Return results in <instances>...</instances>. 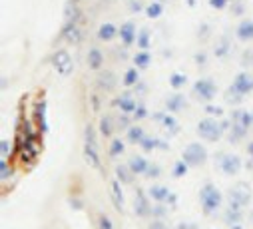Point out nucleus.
I'll list each match as a JSON object with an SVG mask.
<instances>
[{
  "mask_svg": "<svg viewBox=\"0 0 253 229\" xmlns=\"http://www.w3.org/2000/svg\"><path fill=\"white\" fill-rule=\"evenodd\" d=\"M116 84H118V76H116L112 70H104V72H100V76H98V88H100V90H104V92H112V90L116 88Z\"/></svg>",
  "mask_w": 253,
  "mask_h": 229,
  "instance_id": "16",
  "label": "nucleus"
},
{
  "mask_svg": "<svg viewBox=\"0 0 253 229\" xmlns=\"http://www.w3.org/2000/svg\"><path fill=\"white\" fill-rule=\"evenodd\" d=\"M235 38L239 42H251L253 40V20L251 18L239 20V24L235 28Z\"/></svg>",
  "mask_w": 253,
  "mask_h": 229,
  "instance_id": "14",
  "label": "nucleus"
},
{
  "mask_svg": "<svg viewBox=\"0 0 253 229\" xmlns=\"http://www.w3.org/2000/svg\"><path fill=\"white\" fill-rule=\"evenodd\" d=\"M116 174H118V177H120L122 183H132V179H134V174H132V170L128 168V163L116 165Z\"/></svg>",
  "mask_w": 253,
  "mask_h": 229,
  "instance_id": "30",
  "label": "nucleus"
},
{
  "mask_svg": "<svg viewBox=\"0 0 253 229\" xmlns=\"http://www.w3.org/2000/svg\"><path fill=\"white\" fill-rule=\"evenodd\" d=\"M187 168H189V165H187L183 159H181V161H176V163H174V176H176V177L185 176V174H187Z\"/></svg>",
  "mask_w": 253,
  "mask_h": 229,
  "instance_id": "39",
  "label": "nucleus"
},
{
  "mask_svg": "<svg viewBox=\"0 0 253 229\" xmlns=\"http://www.w3.org/2000/svg\"><path fill=\"white\" fill-rule=\"evenodd\" d=\"M124 150H126V148H124V141H122L120 138H116V140H112V143H110V152H108V154H110L112 158H118V156L124 154Z\"/></svg>",
  "mask_w": 253,
  "mask_h": 229,
  "instance_id": "33",
  "label": "nucleus"
},
{
  "mask_svg": "<svg viewBox=\"0 0 253 229\" xmlns=\"http://www.w3.org/2000/svg\"><path fill=\"white\" fill-rule=\"evenodd\" d=\"M160 145L162 150H165V143H162L158 138H150V136H145L144 140H142V143H140V148L144 150V152H152V150H156Z\"/></svg>",
  "mask_w": 253,
  "mask_h": 229,
  "instance_id": "29",
  "label": "nucleus"
},
{
  "mask_svg": "<svg viewBox=\"0 0 253 229\" xmlns=\"http://www.w3.org/2000/svg\"><path fill=\"white\" fill-rule=\"evenodd\" d=\"M229 205L231 207H245L251 201V192L245 183H235L229 190Z\"/></svg>",
  "mask_w": 253,
  "mask_h": 229,
  "instance_id": "7",
  "label": "nucleus"
},
{
  "mask_svg": "<svg viewBox=\"0 0 253 229\" xmlns=\"http://www.w3.org/2000/svg\"><path fill=\"white\" fill-rule=\"evenodd\" d=\"M116 106L120 108V112L122 114H134L136 110H138V100H136V96L132 94V92H124V94H120L118 98H116Z\"/></svg>",
  "mask_w": 253,
  "mask_h": 229,
  "instance_id": "11",
  "label": "nucleus"
},
{
  "mask_svg": "<svg viewBox=\"0 0 253 229\" xmlns=\"http://www.w3.org/2000/svg\"><path fill=\"white\" fill-rule=\"evenodd\" d=\"M192 92H194V96H196L199 102L209 104V102L216 98V94H217V84H216L214 78H199V80L194 82Z\"/></svg>",
  "mask_w": 253,
  "mask_h": 229,
  "instance_id": "6",
  "label": "nucleus"
},
{
  "mask_svg": "<svg viewBox=\"0 0 253 229\" xmlns=\"http://www.w3.org/2000/svg\"><path fill=\"white\" fill-rule=\"evenodd\" d=\"M167 215V207L163 205V203H156L154 207H152V217L154 219H163Z\"/></svg>",
  "mask_w": 253,
  "mask_h": 229,
  "instance_id": "36",
  "label": "nucleus"
},
{
  "mask_svg": "<svg viewBox=\"0 0 253 229\" xmlns=\"http://www.w3.org/2000/svg\"><path fill=\"white\" fill-rule=\"evenodd\" d=\"M231 123H237V126H241L245 130H251V126H253V112L235 110L234 114H231Z\"/></svg>",
  "mask_w": 253,
  "mask_h": 229,
  "instance_id": "19",
  "label": "nucleus"
},
{
  "mask_svg": "<svg viewBox=\"0 0 253 229\" xmlns=\"http://www.w3.org/2000/svg\"><path fill=\"white\" fill-rule=\"evenodd\" d=\"M147 195H150V199H154L156 203H163L172 197V192L167 185H160V183H152L150 190H147Z\"/></svg>",
  "mask_w": 253,
  "mask_h": 229,
  "instance_id": "15",
  "label": "nucleus"
},
{
  "mask_svg": "<svg viewBox=\"0 0 253 229\" xmlns=\"http://www.w3.org/2000/svg\"><path fill=\"white\" fill-rule=\"evenodd\" d=\"M98 132H100V136H104V138H110V136L116 132V120H114L110 114H104V116L100 118V123H98Z\"/></svg>",
  "mask_w": 253,
  "mask_h": 229,
  "instance_id": "20",
  "label": "nucleus"
},
{
  "mask_svg": "<svg viewBox=\"0 0 253 229\" xmlns=\"http://www.w3.org/2000/svg\"><path fill=\"white\" fill-rule=\"evenodd\" d=\"M229 2L231 0H209V6H212L214 10H223V8H227Z\"/></svg>",
  "mask_w": 253,
  "mask_h": 229,
  "instance_id": "40",
  "label": "nucleus"
},
{
  "mask_svg": "<svg viewBox=\"0 0 253 229\" xmlns=\"http://www.w3.org/2000/svg\"><path fill=\"white\" fill-rule=\"evenodd\" d=\"M160 174H162V168H160V165H158V163H150V170H147L145 176H147V177H152V179H156Z\"/></svg>",
  "mask_w": 253,
  "mask_h": 229,
  "instance_id": "41",
  "label": "nucleus"
},
{
  "mask_svg": "<svg viewBox=\"0 0 253 229\" xmlns=\"http://www.w3.org/2000/svg\"><path fill=\"white\" fill-rule=\"evenodd\" d=\"M185 106H187V102H185V96H183V94H180V92L172 94L170 98L165 100V110L170 112V114H178V112L185 110Z\"/></svg>",
  "mask_w": 253,
  "mask_h": 229,
  "instance_id": "18",
  "label": "nucleus"
},
{
  "mask_svg": "<svg viewBox=\"0 0 253 229\" xmlns=\"http://www.w3.org/2000/svg\"><path fill=\"white\" fill-rule=\"evenodd\" d=\"M86 62H88L90 70H96V72L102 70V66H104V52L98 50V48H92L88 52V56H86Z\"/></svg>",
  "mask_w": 253,
  "mask_h": 229,
  "instance_id": "21",
  "label": "nucleus"
},
{
  "mask_svg": "<svg viewBox=\"0 0 253 229\" xmlns=\"http://www.w3.org/2000/svg\"><path fill=\"white\" fill-rule=\"evenodd\" d=\"M62 36H64V40H66V42H70V44H78L80 40H82V32H80V28H78L74 22H68V24L64 26V30H62Z\"/></svg>",
  "mask_w": 253,
  "mask_h": 229,
  "instance_id": "22",
  "label": "nucleus"
},
{
  "mask_svg": "<svg viewBox=\"0 0 253 229\" xmlns=\"http://www.w3.org/2000/svg\"><path fill=\"white\" fill-rule=\"evenodd\" d=\"M147 229H170V227H167V223L163 219H152V223L147 225Z\"/></svg>",
  "mask_w": 253,
  "mask_h": 229,
  "instance_id": "42",
  "label": "nucleus"
},
{
  "mask_svg": "<svg viewBox=\"0 0 253 229\" xmlns=\"http://www.w3.org/2000/svg\"><path fill=\"white\" fill-rule=\"evenodd\" d=\"M225 132V123H221L216 118H203L198 122V136L203 141H219Z\"/></svg>",
  "mask_w": 253,
  "mask_h": 229,
  "instance_id": "3",
  "label": "nucleus"
},
{
  "mask_svg": "<svg viewBox=\"0 0 253 229\" xmlns=\"http://www.w3.org/2000/svg\"><path fill=\"white\" fill-rule=\"evenodd\" d=\"M52 64L58 70V74H62V76H68L72 72V68H74L68 50H56L54 56H52Z\"/></svg>",
  "mask_w": 253,
  "mask_h": 229,
  "instance_id": "9",
  "label": "nucleus"
},
{
  "mask_svg": "<svg viewBox=\"0 0 253 229\" xmlns=\"http://www.w3.org/2000/svg\"><path fill=\"white\" fill-rule=\"evenodd\" d=\"M144 138H145V132H144L142 126H132L128 132H126V140H128L132 145H140Z\"/></svg>",
  "mask_w": 253,
  "mask_h": 229,
  "instance_id": "25",
  "label": "nucleus"
},
{
  "mask_svg": "<svg viewBox=\"0 0 253 229\" xmlns=\"http://www.w3.org/2000/svg\"><path fill=\"white\" fill-rule=\"evenodd\" d=\"M163 2H160V0H154V2H150V4H145V16L147 18H152V20H158L162 14H163Z\"/></svg>",
  "mask_w": 253,
  "mask_h": 229,
  "instance_id": "26",
  "label": "nucleus"
},
{
  "mask_svg": "<svg viewBox=\"0 0 253 229\" xmlns=\"http://www.w3.org/2000/svg\"><path fill=\"white\" fill-rule=\"evenodd\" d=\"M98 229H114V223H112V219L106 213L98 215Z\"/></svg>",
  "mask_w": 253,
  "mask_h": 229,
  "instance_id": "37",
  "label": "nucleus"
},
{
  "mask_svg": "<svg viewBox=\"0 0 253 229\" xmlns=\"http://www.w3.org/2000/svg\"><path fill=\"white\" fill-rule=\"evenodd\" d=\"M84 159L88 161L90 168L100 170V150H98V140H96V130L86 126V134H84Z\"/></svg>",
  "mask_w": 253,
  "mask_h": 229,
  "instance_id": "4",
  "label": "nucleus"
},
{
  "mask_svg": "<svg viewBox=\"0 0 253 229\" xmlns=\"http://www.w3.org/2000/svg\"><path fill=\"white\" fill-rule=\"evenodd\" d=\"M0 170H2V179H6V174L10 176V168L6 170V161L2 159V161H0Z\"/></svg>",
  "mask_w": 253,
  "mask_h": 229,
  "instance_id": "46",
  "label": "nucleus"
},
{
  "mask_svg": "<svg viewBox=\"0 0 253 229\" xmlns=\"http://www.w3.org/2000/svg\"><path fill=\"white\" fill-rule=\"evenodd\" d=\"M96 36H98V40H102V42H112L116 36H120V28L114 22H104V24H100Z\"/></svg>",
  "mask_w": 253,
  "mask_h": 229,
  "instance_id": "17",
  "label": "nucleus"
},
{
  "mask_svg": "<svg viewBox=\"0 0 253 229\" xmlns=\"http://www.w3.org/2000/svg\"><path fill=\"white\" fill-rule=\"evenodd\" d=\"M243 168V161L237 154H223L219 158V170L225 174V176H237Z\"/></svg>",
  "mask_w": 253,
  "mask_h": 229,
  "instance_id": "8",
  "label": "nucleus"
},
{
  "mask_svg": "<svg viewBox=\"0 0 253 229\" xmlns=\"http://www.w3.org/2000/svg\"><path fill=\"white\" fill-rule=\"evenodd\" d=\"M176 229H187V225H185V223H180V225H178Z\"/></svg>",
  "mask_w": 253,
  "mask_h": 229,
  "instance_id": "49",
  "label": "nucleus"
},
{
  "mask_svg": "<svg viewBox=\"0 0 253 229\" xmlns=\"http://www.w3.org/2000/svg\"><path fill=\"white\" fill-rule=\"evenodd\" d=\"M251 92H253V76L249 72H239L234 78V82H231V86L225 94V100L227 104H241L243 98Z\"/></svg>",
  "mask_w": 253,
  "mask_h": 229,
  "instance_id": "1",
  "label": "nucleus"
},
{
  "mask_svg": "<svg viewBox=\"0 0 253 229\" xmlns=\"http://www.w3.org/2000/svg\"><path fill=\"white\" fill-rule=\"evenodd\" d=\"M0 152H2V159L6 158V154L10 152V143L6 141V140H2V150H0Z\"/></svg>",
  "mask_w": 253,
  "mask_h": 229,
  "instance_id": "45",
  "label": "nucleus"
},
{
  "mask_svg": "<svg viewBox=\"0 0 253 229\" xmlns=\"http://www.w3.org/2000/svg\"><path fill=\"white\" fill-rule=\"evenodd\" d=\"M152 64V52H147V50H140L134 54V66L138 70H145V68H150Z\"/></svg>",
  "mask_w": 253,
  "mask_h": 229,
  "instance_id": "24",
  "label": "nucleus"
},
{
  "mask_svg": "<svg viewBox=\"0 0 253 229\" xmlns=\"http://www.w3.org/2000/svg\"><path fill=\"white\" fill-rule=\"evenodd\" d=\"M229 52V40L223 36V38H219V42L216 44V56H219V58H223L225 54Z\"/></svg>",
  "mask_w": 253,
  "mask_h": 229,
  "instance_id": "35",
  "label": "nucleus"
},
{
  "mask_svg": "<svg viewBox=\"0 0 253 229\" xmlns=\"http://www.w3.org/2000/svg\"><path fill=\"white\" fill-rule=\"evenodd\" d=\"M136 46H138L140 50H147V48H150V30H147V28H142V30L138 32V42H136Z\"/></svg>",
  "mask_w": 253,
  "mask_h": 229,
  "instance_id": "32",
  "label": "nucleus"
},
{
  "mask_svg": "<svg viewBox=\"0 0 253 229\" xmlns=\"http://www.w3.org/2000/svg\"><path fill=\"white\" fill-rule=\"evenodd\" d=\"M110 195H112L114 205L120 211H124V194H122V187H120L118 179H112V183H110Z\"/></svg>",
  "mask_w": 253,
  "mask_h": 229,
  "instance_id": "23",
  "label": "nucleus"
},
{
  "mask_svg": "<svg viewBox=\"0 0 253 229\" xmlns=\"http://www.w3.org/2000/svg\"><path fill=\"white\" fill-rule=\"evenodd\" d=\"M247 132H249V130H245V128L237 126V123H231V130H229V134H227V140H229L231 143H237V141L245 140Z\"/></svg>",
  "mask_w": 253,
  "mask_h": 229,
  "instance_id": "28",
  "label": "nucleus"
},
{
  "mask_svg": "<svg viewBox=\"0 0 253 229\" xmlns=\"http://www.w3.org/2000/svg\"><path fill=\"white\" fill-rule=\"evenodd\" d=\"M150 163H152V161H147L144 156L134 154V156H130V159H128V168L132 170L134 176H145L147 170H150Z\"/></svg>",
  "mask_w": 253,
  "mask_h": 229,
  "instance_id": "13",
  "label": "nucleus"
},
{
  "mask_svg": "<svg viewBox=\"0 0 253 229\" xmlns=\"http://www.w3.org/2000/svg\"><path fill=\"white\" fill-rule=\"evenodd\" d=\"M134 213H136L138 217H147V215H152L150 195H144L142 192H138V195L134 197Z\"/></svg>",
  "mask_w": 253,
  "mask_h": 229,
  "instance_id": "12",
  "label": "nucleus"
},
{
  "mask_svg": "<svg viewBox=\"0 0 253 229\" xmlns=\"http://www.w3.org/2000/svg\"><path fill=\"white\" fill-rule=\"evenodd\" d=\"M225 219H227L229 223H235V221H239V219H241L239 207H231V205H229V210H227V215H225Z\"/></svg>",
  "mask_w": 253,
  "mask_h": 229,
  "instance_id": "38",
  "label": "nucleus"
},
{
  "mask_svg": "<svg viewBox=\"0 0 253 229\" xmlns=\"http://www.w3.org/2000/svg\"><path fill=\"white\" fill-rule=\"evenodd\" d=\"M196 60H198V64H199V62L203 64V62H205V56H203V54H198V56H196Z\"/></svg>",
  "mask_w": 253,
  "mask_h": 229,
  "instance_id": "47",
  "label": "nucleus"
},
{
  "mask_svg": "<svg viewBox=\"0 0 253 229\" xmlns=\"http://www.w3.org/2000/svg\"><path fill=\"white\" fill-rule=\"evenodd\" d=\"M207 158H209V154L199 141L187 143L181 152V159L189 165V168H201V165L207 163Z\"/></svg>",
  "mask_w": 253,
  "mask_h": 229,
  "instance_id": "5",
  "label": "nucleus"
},
{
  "mask_svg": "<svg viewBox=\"0 0 253 229\" xmlns=\"http://www.w3.org/2000/svg\"><path fill=\"white\" fill-rule=\"evenodd\" d=\"M145 116H147L145 108H144V106H138V110L134 112V120H142V118H145Z\"/></svg>",
  "mask_w": 253,
  "mask_h": 229,
  "instance_id": "44",
  "label": "nucleus"
},
{
  "mask_svg": "<svg viewBox=\"0 0 253 229\" xmlns=\"http://www.w3.org/2000/svg\"><path fill=\"white\" fill-rule=\"evenodd\" d=\"M128 116H130V114H124V116H120V118L116 120V128H118L120 132H124V134L132 128V122H130Z\"/></svg>",
  "mask_w": 253,
  "mask_h": 229,
  "instance_id": "34",
  "label": "nucleus"
},
{
  "mask_svg": "<svg viewBox=\"0 0 253 229\" xmlns=\"http://www.w3.org/2000/svg\"><path fill=\"white\" fill-rule=\"evenodd\" d=\"M247 154H249V156H253V141L247 145Z\"/></svg>",
  "mask_w": 253,
  "mask_h": 229,
  "instance_id": "48",
  "label": "nucleus"
},
{
  "mask_svg": "<svg viewBox=\"0 0 253 229\" xmlns=\"http://www.w3.org/2000/svg\"><path fill=\"white\" fill-rule=\"evenodd\" d=\"M130 10L132 12H142V10H145V6L140 2V0H130Z\"/></svg>",
  "mask_w": 253,
  "mask_h": 229,
  "instance_id": "43",
  "label": "nucleus"
},
{
  "mask_svg": "<svg viewBox=\"0 0 253 229\" xmlns=\"http://www.w3.org/2000/svg\"><path fill=\"white\" fill-rule=\"evenodd\" d=\"M120 40H122L124 48H130L138 42V30H136V24L132 20H128V22H124L120 26Z\"/></svg>",
  "mask_w": 253,
  "mask_h": 229,
  "instance_id": "10",
  "label": "nucleus"
},
{
  "mask_svg": "<svg viewBox=\"0 0 253 229\" xmlns=\"http://www.w3.org/2000/svg\"><path fill=\"white\" fill-rule=\"evenodd\" d=\"M185 84H187V76H185V74H181V72L170 74V86H172L174 90H181Z\"/></svg>",
  "mask_w": 253,
  "mask_h": 229,
  "instance_id": "31",
  "label": "nucleus"
},
{
  "mask_svg": "<svg viewBox=\"0 0 253 229\" xmlns=\"http://www.w3.org/2000/svg\"><path fill=\"white\" fill-rule=\"evenodd\" d=\"M198 199H199V205H201V211L205 215H214L216 211H219L223 195L214 183H205V185H201Z\"/></svg>",
  "mask_w": 253,
  "mask_h": 229,
  "instance_id": "2",
  "label": "nucleus"
},
{
  "mask_svg": "<svg viewBox=\"0 0 253 229\" xmlns=\"http://www.w3.org/2000/svg\"><path fill=\"white\" fill-rule=\"evenodd\" d=\"M140 82V70L134 66V68H128L124 72V78H122V84L124 86H128V88H132V86H136Z\"/></svg>",
  "mask_w": 253,
  "mask_h": 229,
  "instance_id": "27",
  "label": "nucleus"
}]
</instances>
